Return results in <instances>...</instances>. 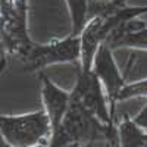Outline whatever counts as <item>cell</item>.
I'll list each match as a JSON object with an SVG mask.
<instances>
[{
  "instance_id": "obj_1",
  "label": "cell",
  "mask_w": 147,
  "mask_h": 147,
  "mask_svg": "<svg viewBox=\"0 0 147 147\" xmlns=\"http://www.w3.org/2000/svg\"><path fill=\"white\" fill-rule=\"evenodd\" d=\"M116 132L115 125H106L93 115L88 109L72 99L68 112L59 128L52 131L47 147H65L68 144H96L107 141V138Z\"/></svg>"
},
{
  "instance_id": "obj_2",
  "label": "cell",
  "mask_w": 147,
  "mask_h": 147,
  "mask_svg": "<svg viewBox=\"0 0 147 147\" xmlns=\"http://www.w3.org/2000/svg\"><path fill=\"white\" fill-rule=\"evenodd\" d=\"M0 134L13 147H35L49 143L52 122L44 109L16 116H0Z\"/></svg>"
},
{
  "instance_id": "obj_3",
  "label": "cell",
  "mask_w": 147,
  "mask_h": 147,
  "mask_svg": "<svg viewBox=\"0 0 147 147\" xmlns=\"http://www.w3.org/2000/svg\"><path fill=\"white\" fill-rule=\"evenodd\" d=\"M25 71H41L56 63L81 65V38L80 35L69 34L65 38L53 40L47 44L31 43L19 56Z\"/></svg>"
},
{
  "instance_id": "obj_4",
  "label": "cell",
  "mask_w": 147,
  "mask_h": 147,
  "mask_svg": "<svg viewBox=\"0 0 147 147\" xmlns=\"http://www.w3.org/2000/svg\"><path fill=\"white\" fill-rule=\"evenodd\" d=\"M71 96L74 100H77L85 109H88L93 115H96L103 124H116V118L110 112V103L105 87L93 69L78 68L77 81L74 85V90L71 91Z\"/></svg>"
},
{
  "instance_id": "obj_5",
  "label": "cell",
  "mask_w": 147,
  "mask_h": 147,
  "mask_svg": "<svg viewBox=\"0 0 147 147\" xmlns=\"http://www.w3.org/2000/svg\"><path fill=\"white\" fill-rule=\"evenodd\" d=\"M93 71L99 80L102 81L105 91L107 94V99L110 103V112L116 118V105H118V94L122 90V87L127 84V80L124 74L121 72L115 56L113 49L103 43L99 50H97L93 62Z\"/></svg>"
},
{
  "instance_id": "obj_6",
  "label": "cell",
  "mask_w": 147,
  "mask_h": 147,
  "mask_svg": "<svg viewBox=\"0 0 147 147\" xmlns=\"http://www.w3.org/2000/svg\"><path fill=\"white\" fill-rule=\"evenodd\" d=\"M115 49H132V50L147 52V24L140 18H134L119 24L109 32L105 41Z\"/></svg>"
},
{
  "instance_id": "obj_7",
  "label": "cell",
  "mask_w": 147,
  "mask_h": 147,
  "mask_svg": "<svg viewBox=\"0 0 147 147\" xmlns=\"http://www.w3.org/2000/svg\"><path fill=\"white\" fill-rule=\"evenodd\" d=\"M41 80V102L52 122V131L60 127L71 105V93L60 88L46 74L40 72Z\"/></svg>"
},
{
  "instance_id": "obj_8",
  "label": "cell",
  "mask_w": 147,
  "mask_h": 147,
  "mask_svg": "<svg viewBox=\"0 0 147 147\" xmlns=\"http://www.w3.org/2000/svg\"><path fill=\"white\" fill-rule=\"evenodd\" d=\"M106 28L100 16H93L87 21L80 34L81 38V65L80 69H93L94 56L99 47L106 41Z\"/></svg>"
},
{
  "instance_id": "obj_9",
  "label": "cell",
  "mask_w": 147,
  "mask_h": 147,
  "mask_svg": "<svg viewBox=\"0 0 147 147\" xmlns=\"http://www.w3.org/2000/svg\"><path fill=\"white\" fill-rule=\"evenodd\" d=\"M119 147H147V132L128 115L116 124Z\"/></svg>"
},
{
  "instance_id": "obj_10",
  "label": "cell",
  "mask_w": 147,
  "mask_h": 147,
  "mask_svg": "<svg viewBox=\"0 0 147 147\" xmlns=\"http://www.w3.org/2000/svg\"><path fill=\"white\" fill-rule=\"evenodd\" d=\"M71 19V32L80 35L88 21V0H65Z\"/></svg>"
},
{
  "instance_id": "obj_11",
  "label": "cell",
  "mask_w": 147,
  "mask_h": 147,
  "mask_svg": "<svg viewBox=\"0 0 147 147\" xmlns=\"http://www.w3.org/2000/svg\"><path fill=\"white\" fill-rule=\"evenodd\" d=\"M137 97H147V77L128 81L118 94V103Z\"/></svg>"
},
{
  "instance_id": "obj_12",
  "label": "cell",
  "mask_w": 147,
  "mask_h": 147,
  "mask_svg": "<svg viewBox=\"0 0 147 147\" xmlns=\"http://www.w3.org/2000/svg\"><path fill=\"white\" fill-rule=\"evenodd\" d=\"M132 119L136 121V124H138L143 129H147V105H146Z\"/></svg>"
},
{
  "instance_id": "obj_13",
  "label": "cell",
  "mask_w": 147,
  "mask_h": 147,
  "mask_svg": "<svg viewBox=\"0 0 147 147\" xmlns=\"http://www.w3.org/2000/svg\"><path fill=\"white\" fill-rule=\"evenodd\" d=\"M105 147H119V144H118V131L113 132L112 136L107 138V141L105 143Z\"/></svg>"
},
{
  "instance_id": "obj_14",
  "label": "cell",
  "mask_w": 147,
  "mask_h": 147,
  "mask_svg": "<svg viewBox=\"0 0 147 147\" xmlns=\"http://www.w3.org/2000/svg\"><path fill=\"white\" fill-rule=\"evenodd\" d=\"M0 147H13V146L9 144L6 140H3V138H2V141H0Z\"/></svg>"
},
{
  "instance_id": "obj_15",
  "label": "cell",
  "mask_w": 147,
  "mask_h": 147,
  "mask_svg": "<svg viewBox=\"0 0 147 147\" xmlns=\"http://www.w3.org/2000/svg\"><path fill=\"white\" fill-rule=\"evenodd\" d=\"M49 143H44V144H38V146H35V147H47Z\"/></svg>"
},
{
  "instance_id": "obj_16",
  "label": "cell",
  "mask_w": 147,
  "mask_h": 147,
  "mask_svg": "<svg viewBox=\"0 0 147 147\" xmlns=\"http://www.w3.org/2000/svg\"><path fill=\"white\" fill-rule=\"evenodd\" d=\"M87 147H94V144H88V146H87Z\"/></svg>"
}]
</instances>
